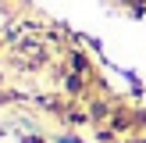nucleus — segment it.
<instances>
[{
    "label": "nucleus",
    "mask_w": 146,
    "mask_h": 143,
    "mask_svg": "<svg viewBox=\"0 0 146 143\" xmlns=\"http://www.w3.org/2000/svg\"><path fill=\"white\" fill-rule=\"evenodd\" d=\"M61 143H78V140H61Z\"/></svg>",
    "instance_id": "obj_1"
}]
</instances>
